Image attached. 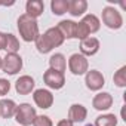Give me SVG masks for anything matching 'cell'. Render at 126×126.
Returning a JSON list of instances; mask_svg holds the SVG:
<instances>
[{"label": "cell", "instance_id": "cell-24", "mask_svg": "<svg viewBox=\"0 0 126 126\" xmlns=\"http://www.w3.org/2000/svg\"><path fill=\"white\" fill-rule=\"evenodd\" d=\"M33 126H53L52 120L47 117V116H36L34 122H33Z\"/></svg>", "mask_w": 126, "mask_h": 126}, {"label": "cell", "instance_id": "cell-4", "mask_svg": "<svg viewBox=\"0 0 126 126\" xmlns=\"http://www.w3.org/2000/svg\"><path fill=\"white\" fill-rule=\"evenodd\" d=\"M102 22L105 27H108L111 30H119L123 25V16L116 8L105 6L102 9Z\"/></svg>", "mask_w": 126, "mask_h": 126}, {"label": "cell", "instance_id": "cell-16", "mask_svg": "<svg viewBox=\"0 0 126 126\" xmlns=\"http://www.w3.org/2000/svg\"><path fill=\"white\" fill-rule=\"evenodd\" d=\"M49 68L59 71V73H64L67 68V59L62 53H53L49 58Z\"/></svg>", "mask_w": 126, "mask_h": 126}, {"label": "cell", "instance_id": "cell-29", "mask_svg": "<svg viewBox=\"0 0 126 126\" xmlns=\"http://www.w3.org/2000/svg\"><path fill=\"white\" fill-rule=\"evenodd\" d=\"M86 126H94V125H86Z\"/></svg>", "mask_w": 126, "mask_h": 126}, {"label": "cell", "instance_id": "cell-3", "mask_svg": "<svg viewBox=\"0 0 126 126\" xmlns=\"http://www.w3.org/2000/svg\"><path fill=\"white\" fill-rule=\"evenodd\" d=\"M36 116H37L36 108L31 107V104L22 102V104L16 105V111H15V116L14 117H15V120L21 126H30V125H33Z\"/></svg>", "mask_w": 126, "mask_h": 126}, {"label": "cell", "instance_id": "cell-6", "mask_svg": "<svg viewBox=\"0 0 126 126\" xmlns=\"http://www.w3.org/2000/svg\"><path fill=\"white\" fill-rule=\"evenodd\" d=\"M22 68V58L18 53H6V56L2 59V70L6 74H16Z\"/></svg>", "mask_w": 126, "mask_h": 126}, {"label": "cell", "instance_id": "cell-1", "mask_svg": "<svg viewBox=\"0 0 126 126\" xmlns=\"http://www.w3.org/2000/svg\"><path fill=\"white\" fill-rule=\"evenodd\" d=\"M34 43L40 53H49L53 47H58L64 43V37L58 31L56 27H52L46 33L39 34V37L34 40Z\"/></svg>", "mask_w": 126, "mask_h": 126}, {"label": "cell", "instance_id": "cell-19", "mask_svg": "<svg viewBox=\"0 0 126 126\" xmlns=\"http://www.w3.org/2000/svg\"><path fill=\"white\" fill-rule=\"evenodd\" d=\"M82 22L86 25V28H88L89 34L96 33V31L101 28V21H99V19H98V16H96V15H94V14H88V15H85V16H83V19H82Z\"/></svg>", "mask_w": 126, "mask_h": 126}, {"label": "cell", "instance_id": "cell-25", "mask_svg": "<svg viewBox=\"0 0 126 126\" xmlns=\"http://www.w3.org/2000/svg\"><path fill=\"white\" fill-rule=\"evenodd\" d=\"M11 91V82L6 79H0V96L8 95Z\"/></svg>", "mask_w": 126, "mask_h": 126}, {"label": "cell", "instance_id": "cell-17", "mask_svg": "<svg viewBox=\"0 0 126 126\" xmlns=\"http://www.w3.org/2000/svg\"><path fill=\"white\" fill-rule=\"evenodd\" d=\"M16 111V104L14 99H0V117L3 119H11L15 116Z\"/></svg>", "mask_w": 126, "mask_h": 126}, {"label": "cell", "instance_id": "cell-15", "mask_svg": "<svg viewBox=\"0 0 126 126\" xmlns=\"http://www.w3.org/2000/svg\"><path fill=\"white\" fill-rule=\"evenodd\" d=\"M45 11V5L42 0H28L25 3V14L34 19H37Z\"/></svg>", "mask_w": 126, "mask_h": 126}, {"label": "cell", "instance_id": "cell-20", "mask_svg": "<svg viewBox=\"0 0 126 126\" xmlns=\"http://www.w3.org/2000/svg\"><path fill=\"white\" fill-rule=\"evenodd\" d=\"M68 0H52L50 9L55 15H64L68 12Z\"/></svg>", "mask_w": 126, "mask_h": 126}, {"label": "cell", "instance_id": "cell-12", "mask_svg": "<svg viewBox=\"0 0 126 126\" xmlns=\"http://www.w3.org/2000/svg\"><path fill=\"white\" fill-rule=\"evenodd\" d=\"M34 79L31 76H21L16 82H15V91L19 95H28L34 91Z\"/></svg>", "mask_w": 126, "mask_h": 126}, {"label": "cell", "instance_id": "cell-28", "mask_svg": "<svg viewBox=\"0 0 126 126\" xmlns=\"http://www.w3.org/2000/svg\"><path fill=\"white\" fill-rule=\"evenodd\" d=\"M2 59H3V58L0 56V70H2Z\"/></svg>", "mask_w": 126, "mask_h": 126}, {"label": "cell", "instance_id": "cell-11", "mask_svg": "<svg viewBox=\"0 0 126 126\" xmlns=\"http://www.w3.org/2000/svg\"><path fill=\"white\" fill-rule=\"evenodd\" d=\"M99 50V40L96 37H86L80 40V53L83 56H92Z\"/></svg>", "mask_w": 126, "mask_h": 126}, {"label": "cell", "instance_id": "cell-14", "mask_svg": "<svg viewBox=\"0 0 126 126\" xmlns=\"http://www.w3.org/2000/svg\"><path fill=\"white\" fill-rule=\"evenodd\" d=\"M56 28H58V31L62 34L64 40H65V39H76L77 22L70 21V19H67V21H61V22L56 25Z\"/></svg>", "mask_w": 126, "mask_h": 126}, {"label": "cell", "instance_id": "cell-10", "mask_svg": "<svg viewBox=\"0 0 126 126\" xmlns=\"http://www.w3.org/2000/svg\"><path fill=\"white\" fill-rule=\"evenodd\" d=\"M113 96H111V94H108V92H99V94H96L95 96H94V99H92V107L95 108V110H98V111H107L108 108H111V105H113Z\"/></svg>", "mask_w": 126, "mask_h": 126}, {"label": "cell", "instance_id": "cell-23", "mask_svg": "<svg viewBox=\"0 0 126 126\" xmlns=\"http://www.w3.org/2000/svg\"><path fill=\"white\" fill-rule=\"evenodd\" d=\"M113 80H114L116 86H119V88H125V86H126V67H125V65L120 67V68L114 73Z\"/></svg>", "mask_w": 126, "mask_h": 126}, {"label": "cell", "instance_id": "cell-7", "mask_svg": "<svg viewBox=\"0 0 126 126\" xmlns=\"http://www.w3.org/2000/svg\"><path fill=\"white\" fill-rule=\"evenodd\" d=\"M43 80H45V83H46L47 88L55 89V91L61 89L62 86L65 85V76H64V73H59V71H55V70H50V68L45 71Z\"/></svg>", "mask_w": 126, "mask_h": 126}, {"label": "cell", "instance_id": "cell-27", "mask_svg": "<svg viewBox=\"0 0 126 126\" xmlns=\"http://www.w3.org/2000/svg\"><path fill=\"white\" fill-rule=\"evenodd\" d=\"M56 126H73V123L68 120V119H62V120H59L58 122V125Z\"/></svg>", "mask_w": 126, "mask_h": 126}, {"label": "cell", "instance_id": "cell-9", "mask_svg": "<svg viewBox=\"0 0 126 126\" xmlns=\"http://www.w3.org/2000/svg\"><path fill=\"white\" fill-rule=\"evenodd\" d=\"M33 99H34L36 105H37L39 108H43V110L50 108L52 104H53V95H52V92L47 91V89H37V91H34Z\"/></svg>", "mask_w": 126, "mask_h": 126}, {"label": "cell", "instance_id": "cell-22", "mask_svg": "<svg viewBox=\"0 0 126 126\" xmlns=\"http://www.w3.org/2000/svg\"><path fill=\"white\" fill-rule=\"evenodd\" d=\"M94 126H117V117L114 114H102V116H98Z\"/></svg>", "mask_w": 126, "mask_h": 126}, {"label": "cell", "instance_id": "cell-8", "mask_svg": "<svg viewBox=\"0 0 126 126\" xmlns=\"http://www.w3.org/2000/svg\"><path fill=\"white\" fill-rule=\"evenodd\" d=\"M85 83H86L88 89H91V91H99L105 85V79H104V76H102L101 71H98V70H88L86 77H85Z\"/></svg>", "mask_w": 126, "mask_h": 126}, {"label": "cell", "instance_id": "cell-13", "mask_svg": "<svg viewBox=\"0 0 126 126\" xmlns=\"http://www.w3.org/2000/svg\"><path fill=\"white\" fill-rule=\"evenodd\" d=\"M88 117V110L85 105L82 104H73L68 110V120L71 123H80L85 122V119Z\"/></svg>", "mask_w": 126, "mask_h": 126}, {"label": "cell", "instance_id": "cell-18", "mask_svg": "<svg viewBox=\"0 0 126 126\" xmlns=\"http://www.w3.org/2000/svg\"><path fill=\"white\" fill-rule=\"evenodd\" d=\"M88 11V2L86 0H71L68 3V14L71 16H82Z\"/></svg>", "mask_w": 126, "mask_h": 126}, {"label": "cell", "instance_id": "cell-26", "mask_svg": "<svg viewBox=\"0 0 126 126\" xmlns=\"http://www.w3.org/2000/svg\"><path fill=\"white\" fill-rule=\"evenodd\" d=\"M5 43H6V33L0 31V50L5 49Z\"/></svg>", "mask_w": 126, "mask_h": 126}, {"label": "cell", "instance_id": "cell-5", "mask_svg": "<svg viewBox=\"0 0 126 126\" xmlns=\"http://www.w3.org/2000/svg\"><path fill=\"white\" fill-rule=\"evenodd\" d=\"M68 68L74 76H82L86 74L89 70V62L88 58L83 56L82 53H73L68 58Z\"/></svg>", "mask_w": 126, "mask_h": 126}, {"label": "cell", "instance_id": "cell-2", "mask_svg": "<svg viewBox=\"0 0 126 126\" xmlns=\"http://www.w3.org/2000/svg\"><path fill=\"white\" fill-rule=\"evenodd\" d=\"M18 31L24 42H34L39 37V24L34 18L28 16L27 14H22L18 18Z\"/></svg>", "mask_w": 126, "mask_h": 126}, {"label": "cell", "instance_id": "cell-21", "mask_svg": "<svg viewBox=\"0 0 126 126\" xmlns=\"http://www.w3.org/2000/svg\"><path fill=\"white\" fill-rule=\"evenodd\" d=\"M21 45L19 40L16 39V36L14 34H6V43H5V50L8 53H18Z\"/></svg>", "mask_w": 126, "mask_h": 126}]
</instances>
